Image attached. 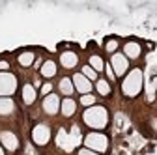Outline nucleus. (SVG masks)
Instances as JSON below:
<instances>
[{
    "label": "nucleus",
    "instance_id": "obj_1",
    "mask_svg": "<svg viewBox=\"0 0 157 155\" xmlns=\"http://www.w3.org/2000/svg\"><path fill=\"white\" fill-rule=\"evenodd\" d=\"M109 110L103 105H94L90 108H84L82 112V123L94 131H103L109 125Z\"/></svg>",
    "mask_w": 157,
    "mask_h": 155
},
{
    "label": "nucleus",
    "instance_id": "obj_2",
    "mask_svg": "<svg viewBox=\"0 0 157 155\" xmlns=\"http://www.w3.org/2000/svg\"><path fill=\"white\" fill-rule=\"evenodd\" d=\"M142 84H144V73L140 67H133L127 71V75L122 81V93L125 97L133 99L142 92Z\"/></svg>",
    "mask_w": 157,
    "mask_h": 155
},
{
    "label": "nucleus",
    "instance_id": "obj_3",
    "mask_svg": "<svg viewBox=\"0 0 157 155\" xmlns=\"http://www.w3.org/2000/svg\"><path fill=\"white\" fill-rule=\"evenodd\" d=\"M82 142H84V148L86 149H92V151H95V153H107L109 151V137L105 133H101V131H92V133H88L86 137L82 138Z\"/></svg>",
    "mask_w": 157,
    "mask_h": 155
},
{
    "label": "nucleus",
    "instance_id": "obj_4",
    "mask_svg": "<svg viewBox=\"0 0 157 155\" xmlns=\"http://www.w3.org/2000/svg\"><path fill=\"white\" fill-rule=\"evenodd\" d=\"M19 88V81L11 71H0V97H11Z\"/></svg>",
    "mask_w": 157,
    "mask_h": 155
},
{
    "label": "nucleus",
    "instance_id": "obj_5",
    "mask_svg": "<svg viewBox=\"0 0 157 155\" xmlns=\"http://www.w3.org/2000/svg\"><path fill=\"white\" fill-rule=\"evenodd\" d=\"M32 140L36 146H47L51 140V127L47 123H36L32 129Z\"/></svg>",
    "mask_w": 157,
    "mask_h": 155
},
{
    "label": "nucleus",
    "instance_id": "obj_6",
    "mask_svg": "<svg viewBox=\"0 0 157 155\" xmlns=\"http://www.w3.org/2000/svg\"><path fill=\"white\" fill-rule=\"evenodd\" d=\"M110 67L114 71V77H125L129 71V60L124 56V52H114L110 56Z\"/></svg>",
    "mask_w": 157,
    "mask_h": 155
},
{
    "label": "nucleus",
    "instance_id": "obj_7",
    "mask_svg": "<svg viewBox=\"0 0 157 155\" xmlns=\"http://www.w3.org/2000/svg\"><path fill=\"white\" fill-rule=\"evenodd\" d=\"M60 103H62V99L58 97V93H49L47 97H43L41 108L47 116H56L60 112Z\"/></svg>",
    "mask_w": 157,
    "mask_h": 155
},
{
    "label": "nucleus",
    "instance_id": "obj_8",
    "mask_svg": "<svg viewBox=\"0 0 157 155\" xmlns=\"http://www.w3.org/2000/svg\"><path fill=\"white\" fill-rule=\"evenodd\" d=\"M71 81H73V86H75V92H78L81 95H86V93H92L94 90V82H90L86 77L82 73H73L71 77Z\"/></svg>",
    "mask_w": 157,
    "mask_h": 155
},
{
    "label": "nucleus",
    "instance_id": "obj_9",
    "mask_svg": "<svg viewBox=\"0 0 157 155\" xmlns=\"http://www.w3.org/2000/svg\"><path fill=\"white\" fill-rule=\"evenodd\" d=\"M0 144L8 151H17L19 149V137L13 131H0Z\"/></svg>",
    "mask_w": 157,
    "mask_h": 155
},
{
    "label": "nucleus",
    "instance_id": "obj_10",
    "mask_svg": "<svg viewBox=\"0 0 157 155\" xmlns=\"http://www.w3.org/2000/svg\"><path fill=\"white\" fill-rule=\"evenodd\" d=\"M124 56L127 58V60H139V58L142 56V45L139 41H135V40H127L124 45Z\"/></svg>",
    "mask_w": 157,
    "mask_h": 155
},
{
    "label": "nucleus",
    "instance_id": "obj_11",
    "mask_svg": "<svg viewBox=\"0 0 157 155\" xmlns=\"http://www.w3.org/2000/svg\"><path fill=\"white\" fill-rule=\"evenodd\" d=\"M58 62L64 69H75L78 66V54L75 51H62L58 56Z\"/></svg>",
    "mask_w": 157,
    "mask_h": 155
},
{
    "label": "nucleus",
    "instance_id": "obj_12",
    "mask_svg": "<svg viewBox=\"0 0 157 155\" xmlns=\"http://www.w3.org/2000/svg\"><path fill=\"white\" fill-rule=\"evenodd\" d=\"M21 99H23V103L26 107H30V105L36 103V99H37V90H36L34 84H30V82L23 84V88H21Z\"/></svg>",
    "mask_w": 157,
    "mask_h": 155
},
{
    "label": "nucleus",
    "instance_id": "obj_13",
    "mask_svg": "<svg viewBox=\"0 0 157 155\" xmlns=\"http://www.w3.org/2000/svg\"><path fill=\"white\" fill-rule=\"evenodd\" d=\"M60 112L64 118H71V116L77 112V101L73 97H64L60 103Z\"/></svg>",
    "mask_w": 157,
    "mask_h": 155
},
{
    "label": "nucleus",
    "instance_id": "obj_14",
    "mask_svg": "<svg viewBox=\"0 0 157 155\" xmlns=\"http://www.w3.org/2000/svg\"><path fill=\"white\" fill-rule=\"evenodd\" d=\"M56 73H58V66L54 60H45L39 67V75L43 79H52V77H56Z\"/></svg>",
    "mask_w": 157,
    "mask_h": 155
},
{
    "label": "nucleus",
    "instance_id": "obj_15",
    "mask_svg": "<svg viewBox=\"0 0 157 155\" xmlns=\"http://www.w3.org/2000/svg\"><path fill=\"white\" fill-rule=\"evenodd\" d=\"M56 144L60 146L62 149H66V151H71L73 148H75V144H73V140H71V137L64 131V129H60L58 131V137H56Z\"/></svg>",
    "mask_w": 157,
    "mask_h": 155
},
{
    "label": "nucleus",
    "instance_id": "obj_16",
    "mask_svg": "<svg viewBox=\"0 0 157 155\" xmlns=\"http://www.w3.org/2000/svg\"><path fill=\"white\" fill-rule=\"evenodd\" d=\"M58 92H60L64 97H71L73 92H75V86H73V81L69 77H62L60 82H58Z\"/></svg>",
    "mask_w": 157,
    "mask_h": 155
},
{
    "label": "nucleus",
    "instance_id": "obj_17",
    "mask_svg": "<svg viewBox=\"0 0 157 155\" xmlns=\"http://www.w3.org/2000/svg\"><path fill=\"white\" fill-rule=\"evenodd\" d=\"M36 60V52L34 51H23L17 54V64L21 67H30Z\"/></svg>",
    "mask_w": 157,
    "mask_h": 155
},
{
    "label": "nucleus",
    "instance_id": "obj_18",
    "mask_svg": "<svg viewBox=\"0 0 157 155\" xmlns=\"http://www.w3.org/2000/svg\"><path fill=\"white\" fill-rule=\"evenodd\" d=\"M94 88H95V92L99 93L101 97H109V95L112 93V86H110V82H109L107 79H101V77L95 81V86H94Z\"/></svg>",
    "mask_w": 157,
    "mask_h": 155
},
{
    "label": "nucleus",
    "instance_id": "obj_19",
    "mask_svg": "<svg viewBox=\"0 0 157 155\" xmlns=\"http://www.w3.org/2000/svg\"><path fill=\"white\" fill-rule=\"evenodd\" d=\"M15 112V101L11 97H0V116H10Z\"/></svg>",
    "mask_w": 157,
    "mask_h": 155
},
{
    "label": "nucleus",
    "instance_id": "obj_20",
    "mask_svg": "<svg viewBox=\"0 0 157 155\" xmlns=\"http://www.w3.org/2000/svg\"><path fill=\"white\" fill-rule=\"evenodd\" d=\"M88 66H90L95 73L105 71V60H103L99 54H90V58H88Z\"/></svg>",
    "mask_w": 157,
    "mask_h": 155
},
{
    "label": "nucleus",
    "instance_id": "obj_21",
    "mask_svg": "<svg viewBox=\"0 0 157 155\" xmlns=\"http://www.w3.org/2000/svg\"><path fill=\"white\" fill-rule=\"evenodd\" d=\"M118 47H120V40L118 37H109V40L105 41V51L112 56L114 52H118Z\"/></svg>",
    "mask_w": 157,
    "mask_h": 155
},
{
    "label": "nucleus",
    "instance_id": "obj_22",
    "mask_svg": "<svg viewBox=\"0 0 157 155\" xmlns=\"http://www.w3.org/2000/svg\"><path fill=\"white\" fill-rule=\"evenodd\" d=\"M81 73H82V75L86 77V79H88L90 82H95L97 79H99V73H95V71H94V69H92V67H90L88 64H84V66H82Z\"/></svg>",
    "mask_w": 157,
    "mask_h": 155
},
{
    "label": "nucleus",
    "instance_id": "obj_23",
    "mask_svg": "<svg viewBox=\"0 0 157 155\" xmlns=\"http://www.w3.org/2000/svg\"><path fill=\"white\" fill-rule=\"evenodd\" d=\"M95 101H97V97L94 93H86V95H81V99H78V103H81L84 108H90V107H94L95 105Z\"/></svg>",
    "mask_w": 157,
    "mask_h": 155
},
{
    "label": "nucleus",
    "instance_id": "obj_24",
    "mask_svg": "<svg viewBox=\"0 0 157 155\" xmlns=\"http://www.w3.org/2000/svg\"><path fill=\"white\" fill-rule=\"evenodd\" d=\"M39 93H41L43 97H47L49 93H52V82H45L41 88H39Z\"/></svg>",
    "mask_w": 157,
    "mask_h": 155
},
{
    "label": "nucleus",
    "instance_id": "obj_25",
    "mask_svg": "<svg viewBox=\"0 0 157 155\" xmlns=\"http://www.w3.org/2000/svg\"><path fill=\"white\" fill-rule=\"evenodd\" d=\"M105 71H107V81H109V82H112L116 77H114V71H112L110 64H105Z\"/></svg>",
    "mask_w": 157,
    "mask_h": 155
},
{
    "label": "nucleus",
    "instance_id": "obj_26",
    "mask_svg": "<svg viewBox=\"0 0 157 155\" xmlns=\"http://www.w3.org/2000/svg\"><path fill=\"white\" fill-rule=\"evenodd\" d=\"M77 155H99V153H95L92 149H86V148H81V149L77 151Z\"/></svg>",
    "mask_w": 157,
    "mask_h": 155
},
{
    "label": "nucleus",
    "instance_id": "obj_27",
    "mask_svg": "<svg viewBox=\"0 0 157 155\" xmlns=\"http://www.w3.org/2000/svg\"><path fill=\"white\" fill-rule=\"evenodd\" d=\"M0 71H10V62L8 60H0Z\"/></svg>",
    "mask_w": 157,
    "mask_h": 155
},
{
    "label": "nucleus",
    "instance_id": "obj_28",
    "mask_svg": "<svg viewBox=\"0 0 157 155\" xmlns=\"http://www.w3.org/2000/svg\"><path fill=\"white\" fill-rule=\"evenodd\" d=\"M151 127H153V131L157 133V118H153V120H151Z\"/></svg>",
    "mask_w": 157,
    "mask_h": 155
},
{
    "label": "nucleus",
    "instance_id": "obj_29",
    "mask_svg": "<svg viewBox=\"0 0 157 155\" xmlns=\"http://www.w3.org/2000/svg\"><path fill=\"white\" fill-rule=\"evenodd\" d=\"M0 155H6V153H4V148H2V144H0Z\"/></svg>",
    "mask_w": 157,
    "mask_h": 155
},
{
    "label": "nucleus",
    "instance_id": "obj_30",
    "mask_svg": "<svg viewBox=\"0 0 157 155\" xmlns=\"http://www.w3.org/2000/svg\"><path fill=\"white\" fill-rule=\"evenodd\" d=\"M155 88H157V79H155Z\"/></svg>",
    "mask_w": 157,
    "mask_h": 155
}]
</instances>
